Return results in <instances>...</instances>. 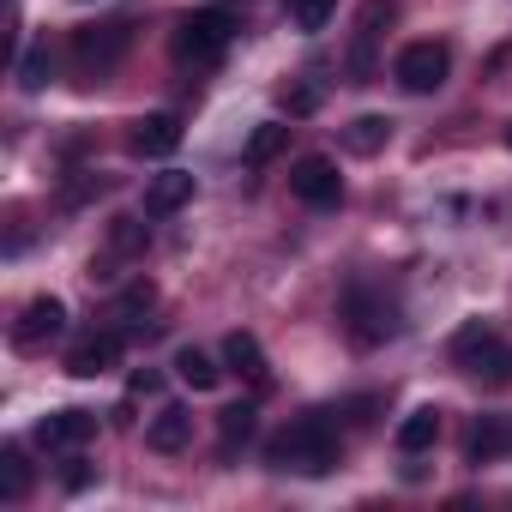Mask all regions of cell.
<instances>
[{
	"label": "cell",
	"mask_w": 512,
	"mask_h": 512,
	"mask_svg": "<svg viewBox=\"0 0 512 512\" xmlns=\"http://www.w3.org/2000/svg\"><path fill=\"white\" fill-rule=\"evenodd\" d=\"M266 458H272V470L326 476V470L344 458V440H338V428H332L326 416H302V422H290L284 434L266 440Z\"/></svg>",
	"instance_id": "cell-1"
},
{
	"label": "cell",
	"mask_w": 512,
	"mask_h": 512,
	"mask_svg": "<svg viewBox=\"0 0 512 512\" xmlns=\"http://www.w3.org/2000/svg\"><path fill=\"white\" fill-rule=\"evenodd\" d=\"M235 13H223V7H205V13H187L181 25H175V61H187V67H217L223 61V49L235 43Z\"/></svg>",
	"instance_id": "cell-2"
},
{
	"label": "cell",
	"mask_w": 512,
	"mask_h": 512,
	"mask_svg": "<svg viewBox=\"0 0 512 512\" xmlns=\"http://www.w3.org/2000/svg\"><path fill=\"white\" fill-rule=\"evenodd\" d=\"M452 362L482 386H512V344L500 332H488V326H464L452 338Z\"/></svg>",
	"instance_id": "cell-3"
},
{
	"label": "cell",
	"mask_w": 512,
	"mask_h": 512,
	"mask_svg": "<svg viewBox=\"0 0 512 512\" xmlns=\"http://www.w3.org/2000/svg\"><path fill=\"white\" fill-rule=\"evenodd\" d=\"M127 43H133V25H85V31H73V67L85 73V79H103L121 55H127Z\"/></svg>",
	"instance_id": "cell-4"
},
{
	"label": "cell",
	"mask_w": 512,
	"mask_h": 512,
	"mask_svg": "<svg viewBox=\"0 0 512 512\" xmlns=\"http://www.w3.org/2000/svg\"><path fill=\"white\" fill-rule=\"evenodd\" d=\"M344 326H350V338L362 350H374V344L398 338V308L386 296H374V290H350L344 296Z\"/></svg>",
	"instance_id": "cell-5"
},
{
	"label": "cell",
	"mask_w": 512,
	"mask_h": 512,
	"mask_svg": "<svg viewBox=\"0 0 512 512\" xmlns=\"http://www.w3.org/2000/svg\"><path fill=\"white\" fill-rule=\"evenodd\" d=\"M398 85L410 91V97H428V91H440L446 85V73H452V49L446 43H410L404 55H398Z\"/></svg>",
	"instance_id": "cell-6"
},
{
	"label": "cell",
	"mask_w": 512,
	"mask_h": 512,
	"mask_svg": "<svg viewBox=\"0 0 512 512\" xmlns=\"http://www.w3.org/2000/svg\"><path fill=\"white\" fill-rule=\"evenodd\" d=\"M290 193H296L302 205H314V211H332V205L344 199V175H338L332 157H302V163L290 169Z\"/></svg>",
	"instance_id": "cell-7"
},
{
	"label": "cell",
	"mask_w": 512,
	"mask_h": 512,
	"mask_svg": "<svg viewBox=\"0 0 512 512\" xmlns=\"http://www.w3.org/2000/svg\"><path fill=\"white\" fill-rule=\"evenodd\" d=\"M97 434V416L91 410H55V416H43L37 428H31V440L43 446V452H73V446H85Z\"/></svg>",
	"instance_id": "cell-8"
},
{
	"label": "cell",
	"mask_w": 512,
	"mask_h": 512,
	"mask_svg": "<svg viewBox=\"0 0 512 512\" xmlns=\"http://www.w3.org/2000/svg\"><path fill=\"white\" fill-rule=\"evenodd\" d=\"M67 332V308L55 302V296H37L25 314H19V326H13V344L19 350H43L49 338H61Z\"/></svg>",
	"instance_id": "cell-9"
},
{
	"label": "cell",
	"mask_w": 512,
	"mask_h": 512,
	"mask_svg": "<svg viewBox=\"0 0 512 512\" xmlns=\"http://www.w3.org/2000/svg\"><path fill=\"white\" fill-rule=\"evenodd\" d=\"M121 362V332H91V338H79L73 350H67V374L73 380H97V374H109Z\"/></svg>",
	"instance_id": "cell-10"
},
{
	"label": "cell",
	"mask_w": 512,
	"mask_h": 512,
	"mask_svg": "<svg viewBox=\"0 0 512 512\" xmlns=\"http://www.w3.org/2000/svg\"><path fill=\"white\" fill-rule=\"evenodd\" d=\"M223 362H229L253 392H272V362H266V350H260V338H253V332H229V338H223Z\"/></svg>",
	"instance_id": "cell-11"
},
{
	"label": "cell",
	"mask_w": 512,
	"mask_h": 512,
	"mask_svg": "<svg viewBox=\"0 0 512 512\" xmlns=\"http://www.w3.org/2000/svg\"><path fill=\"white\" fill-rule=\"evenodd\" d=\"M181 145V121L175 115H145V121H133V133H127V151L133 157H169Z\"/></svg>",
	"instance_id": "cell-12"
},
{
	"label": "cell",
	"mask_w": 512,
	"mask_h": 512,
	"mask_svg": "<svg viewBox=\"0 0 512 512\" xmlns=\"http://www.w3.org/2000/svg\"><path fill=\"white\" fill-rule=\"evenodd\" d=\"M181 205H193V175H181V169L151 175V187H145V217H175Z\"/></svg>",
	"instance_id": "cell-13"
},
{
	"label": "cell",
	"mask_w": 512,
	"mask_h": 512,
	"mask_svg": "<svg viewBox=\"0 0 512 512\" xmlns=\"http://www.w3.org/2000/svg\"><path fill=\"white\" fill-rule=\"evenodd\" d=\"M187 440H193V410H181V404L157 410V422L145 428V446H151V452H181Z\"/></svg>",
	"instance_id": "cell-14"
},
{
	"label": "cell",
	"mask_w": 512,
	"mask_h": 512,
	"mask_svg": "<svg viewBox=\"0 0 512 512\" xmlns=\"http://www.w3.org/2000/svg\"><path fill=\"white\" fill-rule=\"evenodd\" d=\"M284 145H290V127H284V121H260V127L247 133V145H241V163H247V169H266Z\"/></svg>",
	"instance_id": "cell-15"
},
{
	"label": "cell",
	"mask_w": 512,
	"mask_h": 512,
	"mask_svg": "<svg viewBox=\"0 0 512 512\" xmlns=\"http://www.w3.org/2000/svg\"><path fill=\"white\" fill-rule=\"evenodd\" d=\"M434 440H440V410H434V404H422V410H410V416L398 422V452L416 458V452H428Z\"/></svg>",
	"instance_id": "cell-16"
},
{
	"label": "cell",
	"mask_w": 512,
	"mask_h": 512,
	"mask_svg": "<svg viewBox=\"0 0 512 512\" xmlns=\"http://www.w3.org/2000/svg\"><path fill=\"white\" fill-rule=\"evenodd\" d=\"M386 139H392V121H386V115H362V121H350V133H344V145H350L356 157L386 151Z\"/></svg>",
	"instance_id": "cell-17"
},
{
	"label": "cell",
	"mask_w": 512,
	"mask_h": 512,
	"mask_svg": "<svg viewBox=\"0 0 512 512\" xmlns=\"http://www.w3.org/2000/svg\"><path fill=\"white\" fill-rule=\"evenodd\" d=\"M175 374H181V380H187L193 392H211V386L223 380V368H217V362H211L205 350H193V344H187V350H175Z\"/></svg>",
	"instance_id": "cell-18"
},
{
	"label": "cell",
	"mask_w": 512,
	"mask_h": 512,
	"mask_svg": "<svg viewBox=\"0 0 512 512\" xmlns=\"http://www.w3.org/2000/svg\"><path fill=\"white\" fill-rule=\"evenodd\" d=\"M25 494H31V464L19 446H7L0 452V500H25Z\"/></svg>",
	"instance_id": "cell-19"
},
{
	"label": "cell",
	"mask_w": 512,
	"mask_h": 512,
	"mask_svg": "<svg viewBox=\"0 0 512 512\" xmlns=\"http://www.w3.org/2000/svg\"><path fill=\"white\" fill-rule=\"evenodd\" d=\"M506 446H512V428H506L500 416H488V422H476V428H470V458H476V464H488V458H494V452H506Z\"/></svg>",
	"instance_id": "cell-20"
},
{
	"label": "cell",
	"mask_w": 512,
	"mask_h": 512,
	"mask_svg": "<svg viewBox=\"0 0 512 512\" xmlns=\"http://www.w3.org/2000/svg\"><path fill=\"white\" fill-rule=\"evenodd\" d=\"M247 434H253V404H229V410L217 416V440H223V458H229V452H235Z\"/></svg>",
	"instance_id": "cell-21"
},
{
	"label": "cell",
	"mask_w": 512,
	"mask_h": 512,
	"mask_svg": "<svg viewBox=\"0 0 512 512\" xmlns=\"http://www.w3.org/2000/svg\"><path fill=\"white\" fill-rule=\"evenodd\" d=\"M151 302H157V290H151V284H133V290H121V302H115V320H121V326H145Z\"/></svg>",
	"instance_id": "cell-22"
},
{
	"label": "cell",
	"mask_w": 512,
	"mask_h": 512,
	"mask_svg": "<svg viewBox=\"0 0 512 512\" xmlns=\"http://www.w3.org/2000/svg\"><path fill=\"white\" fill-rule=\"evenodd\" d=\"M332 7L338 0H290V19H296V31H326Z\"/></svg>",
	"instance_id": "cell-23"
},
{
	"label": "cell",
	"mask_w": 512,
	"mask_h": 512,
	"mask_svg": "<svg viewBox=\"0 0 512 512\" xmlns=\"http://www.w3.org/2000/svg\"><path fill=\"white\" fill-rule=\"evenodd\" d=\"M49 67H55V61H49V43H37V49L19 61V85H25V91H43V85H49Z\"/></svg>",
	"instance_id": "cell-24"
},
{
	"label": "cell",
	"mask_w": 512,
	"mask_h": 512,
	"mask_svg": "<svg viewBox=\"0 0 512 512\" xmlns=\"http://www.w3.org/2000/svg\"><path fill=\"white\" fill-rule=\"evenodd\" d=\"M109 247H115V253H139V247H145V223H133V217H115V229H109Z\"/></svg>",
	"instance_id": "cell-25"
},
{
	"label": "cell",
	"mask_w": 512,
	"mask_h": 512,
	"mask_svg": "<svg viewBox=\"0 0 512 512\" xmlns=\"http://www.w3.org/2000/svg\"><path fill=\"white\" fill-rule=\"evenodd\" d=\"M284 109L290 115H314L320 109V91L314 85H284Z\"/></svg>",
	"instance_id": "cell-26"
},
{
	"label": "cell",
	"mask_w": 512,
	"mask_h": 512,
	"mask_svg": "<svg viewBox=\"0 0 512 512\" xmlns=\"http://www.w3.org/2000/svg\"><path fill=\"white\" fill-rule=\"evenodd\" d=\"M157 386H163V380H157V374H151V368H145V374H133V386H127V392H133V398H151V392H157Z\"/></svg>",
	"instance_id": "cell-27"
},
{
	"label": "cell",
	"mask_w": 512,
	"mask_h": 512,
	"mask_svg": "<svg viewBox=\"0 0 512 512\" xmlns=\"http://www.w3.org/2000/svg\"><path fill=\"white\" fill-rule=\"evenodd\" d=\"M91 482V464L85 458H73V470H67V488H85Z\"/></svg>",
	"instance_id": "cell-28"
},
{
	"label": "cell",
	"mask_w": 512,
	"mask_h": 512,
	"mask_svg": "<svg viewBox=\"0 0 512 512\" xmlns=\"http://www.w3.org/2000/svg\"><path fill=\"white\" fill-rule=\"evenodd\" d=\"M506 145H512V127H506Z\"/></svg>",
	"instance_id": "cell-29"
}]
</instances>
